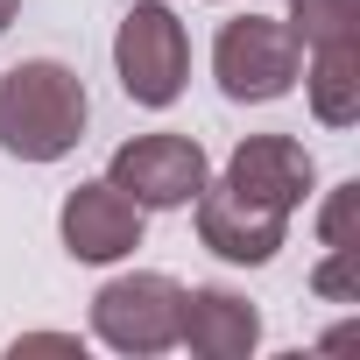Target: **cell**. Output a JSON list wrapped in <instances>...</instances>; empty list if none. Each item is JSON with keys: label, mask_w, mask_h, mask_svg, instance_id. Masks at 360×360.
Masks as SVG:
<instances>
[{"label": "cell", "mask_w": 360, "mask_h": 360, "mask_svg": "<svg viewBox=\"0 0 360 360\" xmlns=\"http://www.w3.org/2000/svg\"><path fill=\"white\" fill-rule=\"evenodd\" d=\"M297 43H360V0H290Z\"/></svg>", "instance_id": "obj_12"}, {"label": "cell", "mask_w": 360, "mask_h": 360, "mask_svg": "<svg viewBox=\"0 0 360 360\" xmlns=\"http://www.w3.org/2000/svg\"><path fill=\"white\" fill-rule=\"evenodd\" d=\"M297 71H304V43H297V29L276 22V15H240V22H226L219 43H212V78H219V92H226L233 106H269V99H283V92L297 85Z\"/></svg>", "instance_id": "obj_2"}, {"label": "cell", "mask_w": 360, "mask_h": 360, "mask_svg": "<svg viewBox=\"0 0 360 360\" xmlns=\"http://www.w3.org/2000/svg\"><path fill=\"white\" fill-rule=\"evenodd\" d=\"M226 184L297 219V205L311 198V148L290 141V134H248V141L226 155Z\"/></svg>", "instance_id": "obj_8"}, {"label": "cell", "mask_w": 360, "mask_h": 360, "mask_svg": "<svg viewBox=\"0 0 360 360\" xmlns=\"http://www.w3.org/2000/svg\"><path fill=\"white\" fill-rule=\"evenodd\" d=\"M85 78L57 57H22L0 71V148L15 162H57L85 141Z\"/></svg>", "instance_id": "obj_1"}, {"label": "cell", "mask_w": 360, "mask_h": 360, "mask_svg": "<svg viewBox=\"0 0 360 360\" xmlns=\"http://www.w3.org/2000/svg\"><path fill=\"white\" fill-rule=\"evenodd\" d=\"M113 71H120V92L134 106H169L184 92V71H191L184 22L162 0H134L120 15V29H113Z\"/></svg>", "instance_id": "obj_3"}, {"label": "cell", "mask_w": 360, "mask_h": 360, "mask_svg": "<svg viewBox=\"0 0 360 360\" xmlns=\"http://www.w3.org/2000/svg\"><path fill=\"white\" fill-rule=\"evenodd\" d=\"M141 226H148V212L120 184H106V176L78 184L64 198V212H57V233H64L71 262H120V255L141 248Z\"/></svg>", "instance_id": "obj_7"}, {"label": "cell", "mask_w": 360, "mask_h": 360, "mask_svg": "<svg viewBox=\"0 0 360 360\" xmlns=\"http://www.w3.org/2000/svg\"><path fill=\"white\" fill-rule=\"evenodd\" d=\"M353 212H360V184H339L318 212V240H325V262L311 269V290L332 297V304H360V269H353Z\"/></svg>", "instance_id": "obj_10"}, {"label": "cell", "mask_w": 360, "mask_h": 360, "mask_svg": "<svg viewBox=\"0 0 360 360\" xmlns=\"http://www.w3.org/2000/svg\"><path fill=\"white\" fill-rule=\"evenodd\" d=\"M191 205H198V240H205L219 262L262 269V262H276V255H283V240H290V212H276V205H262V198L233 191L226 176H219V184L205 176V191H198Z\"/></svg>", "instance_id": "obj_6"}, {"label": "cell", "mask_w": 360, "mask_h": 360, "mask_svg": "<svg viewBox=\"0 0 360 360\" xmlns=\"http://www.w3.org/2000/svg\"><path fill=\"white\" fill-rule=\"evenodd\" d=\"M176 325H184V283L162 276V269L113 276L92 297V332L113 353H169L176 346Z\"/></svg>", "instance_id": "obj_4"}, {"label": "cell", "mask_w": 360, "mask_h": 360, "mask_svg": "<svg viewBox=\"0 0 360 360\" xmlns=\"http://www.w3.org/2000/svg\"><path fill=\"white\" fill-rule=\"evenodd\" d=\"M15 8H22V0H0V36H8V22H15Z\"/></svg>", "instance_id": "obj_13"}, {"label": "cell", "mask_w": 360, "mask_h": 360, "mask_svg": "<svg viewBox=\"0 0 360 360\" xmlns=\"http://www.w3.org/2000/svg\"><path fill=\"white\" fill-rule=\"evenodd\" d=\"M205 176H212V162H205V148H198L191 134H134V141H120L113 162H106V184H120L141 212L191 205V198L205 191Z\"/></svg>", "instance_id": "obj_5"}, {"label": "cell", "mask_w": 360, "mask_h": 360, "mask_svg": "<svg viewBox=\"0 0 360 360\" xmlns=\"http://www.w3.org/2000/svg\"><path fill=\"white\" fill-rule=\"evenodd\" d=\"M297 78H304L311 113L325 127H353L360 120V43H311V64Z\"/></svg>", "instance_id": "obj_11"}, {"label": "cell", "mask_w": 360, "mask_h": 360, "mask_svg": "<svg viewBox=\"0 0 360 360\" xmlns=\"http://www.w3.org/2000/svg\"><path fill=\"white\" fill-rule=\"evenodd\" d=\"M176 346H191L198 360H248L262 346V311L240 290L198 283L184 290V325H176Z\"/></svg>", "instance_id": "obj_9"}]
</instances>
